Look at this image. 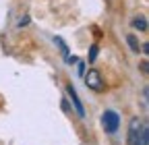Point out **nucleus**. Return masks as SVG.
I'll return each instance as SVG.
<instances>
[{
	"label": "nucleus",
	"instance_id": "1",
	"mask_svg": "<svg viewBox=\"0 0 149 145\" xmlns=\"http://www.w3.org/2000/svg\"><path fill=\"white\" fill-rule=\"evenodd\" d=\"M128 145H149V126L141 118H133L128 126Z\"/></svg>",
	"mask_w": 149,
	"mask_h": 145
},
{
	"label": "nucleus",
	"instance_id": "2",
	"mask_svg": "<svg viewBox=\"0 0 149 145\" xmlns=\"http://www.w3.org/2000/svg\"><path fill=\"white\" fill-rule=\"evenodd\" d=\"M102 126H104L106 133H116L118 126H120V116L114 110H106L102 116Z\"/></svg>",
	"mask_w": 149,
	"mask_h": 145
},
{
	"label": "nucleus",
	"instance_id": "3",
	"mask_svg": "<svg viewBox=\"0 0 149 145\" xmlns=\"http://www.w3.org/2000/svg\"><path fill=\"white\" fill-rule=\"evenodd\" d=\"M85 83L89 89H93V91H102L104 89V81H102V75L97 68H89V72H85Z\"/></svg>",
	"mask_w": 149,
	"mask_h": 145
},
{
	"label": "nucleus",
	"instance_id": "4",
	"mask_svg": "<svg viewBox=\"0 0 149 145\" xmlns=\"http://www.w3.org/2000/svg\"><path fill=\"white\" fill-rule=\"evenodd\" d=\"M66 93L70 96V100H72V106H74V110L79 112V116H85V108H83V104H81V100H79L77 91H74V87H72L70 83L66 85Z\"/></svg>",
	"mask_w": 149,
	"mask_h": 145
},
{
	"label": "nucleus",
	"instance_id": "5",
	"mask_svg": "<svg viewBox=\"0 0 149 145\" xmlns=\"http://www.w3.org/2000/svg\"><path fill=\"white\" fill-rule=\"evenodd\" d=\"M133 27L139 29V31H147V19H145V17H135V19H133Z\"/></svg>",
	"mask_w": 149,
	"mask_h": 145
},
{
	"label": "nucleus",
	"instance_id": "6",
	"mask_svg": "<svg viewBox=\"0 0 149 145\" xmlns=\"http://www.w3.org/2000/svg\"><path fill=\"white\" fill-rule=\"evenodd\" d=\"M126 42H128V46H130V50H133L135 54H139V50H141V46H139V42H137V38H135V35H126Z\"/></svg>",
	"mask_w": 149,
	"mask_h": 145
},
{
	"label": "nucleus",
	"instance_id": "7",
	"mask_svg": "<svg viewBox=\"0 0 149 145\" xmlns=\"http://www.w3.org/2000/svg\"><path fill=\"white\" fill-rule=\"evenodd\" d=\"M54 42H56V46L60 48V52L64 54V58H66V54H68V48H66V44L62 42V38H54Z\"/></svg>",
	"mask_w": 149,
	"mask_h": 145
},
{
	"label": "nucleus",
	"instance_id": "8",
	"mask_svg": "<svg viewBox=\"0 0 149 145\" xmlns=\"http://www.w3.org/2000/svg\"><path fill=\"white\" fill-rule=\"evenodd\" d=\"M97 52H100V48H97L95 44H93V46L89 48V62H93V60L97 58Z\"/></svg>",
	"mask_w": 149,
	"mask_h": 145
},
{
	"label": "nucleus",
	"instance_id": "9",
	"mask_svg": "<svg viewBox=\"0 0 149 145\" xmlns=\"http://www.w3.org/2000/svg\"><path fill=\"white\" fill-rule=\"evenodd\" d=\"M27 25H29V17L25 15V17H23V19H21V21H19V27H27Z\"/></svg>",
	"mask_w": 149,
	"mask_h": 145
},
{
	"label": "nucleus",
	"instance_id": "10",
	"mask_svg": "<svg viewBox=\"0 0 149 145\" xmlns=\"http://www.w3.org/2000/svg\"><path fill=\"white\" fill-rule=\"evenodd\" d=\"M77 72H79V75H85V64L83 62H79V70Z\"/></svg>",
	"mask_w": 149,
	"mask_h": 145
},
{
	"label": "nucleus",
	"instance_id": "11",
	"mask_svg": "<svg viewBox=\"0 0 149 145\" xmlns=\"http://www.w3.org/2000/svg\"><path fill=\"white\" fill-rule=\"evenodd\" d=\"M62 110L68 112V102H66V100H62Z\"/></svg>",
	"mask_w": 149,
	"mask_h": 145
},
{
	"label": "nucleus",
	"instance_id": "12",
	"mask_svg": "<svg viewBox=\"0 0 149 145\" xmlns=\"http://www.w3.org/2000/svg\"><path fill=\"white\" fill-rule=\"evenodd\" d=\"M141 70H143V72H147V60H143V62H141Z\"/></svg>",
	"mask_w": 149,
	"mask_h": 145
}]
</instances>
